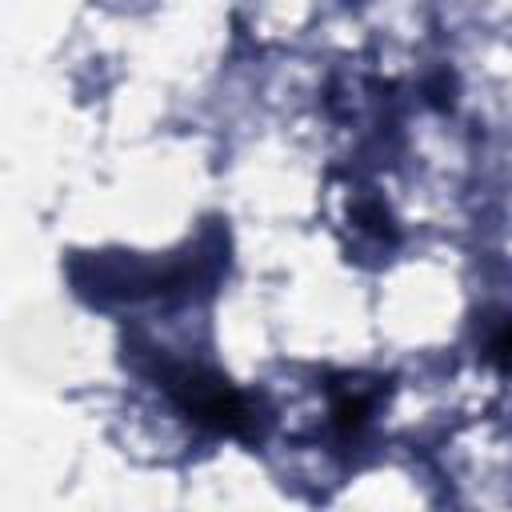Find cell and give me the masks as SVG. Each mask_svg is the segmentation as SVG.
<instances>
[{
	"label": "cell",
	"mask_w": 512,
	"mask_h": 512,
	"mask_svg": "<svg viewBox=\"0 0 512 512\" xmlns=\"http://www.w3.org/2000/svg\"><path fill=\"white\" fill-rule=\"evenodd\" d=\"M492 356H496V360H504V364L512 368V324L492 340Z\"/></svg>",
	"instance_id": "obj_2"
},
{
	"label": "cell",
	"mask_w": 512,
	"mask_h": 512,
	"mask_svg": "<svg viewBox=\"0 0 512 512\" xmlns=\"http://www.w3.org/2000/svg\"><path fill=\"white\" fill-rule=\"evenodd\" d=\"M168 392L176 396V404L188 416H196L208 428H220V432H244L248 428V400L228 380L184 368V372L168 376Z\"/></svg>",
	"instance_id": "obj_1"
}]
</instances>
